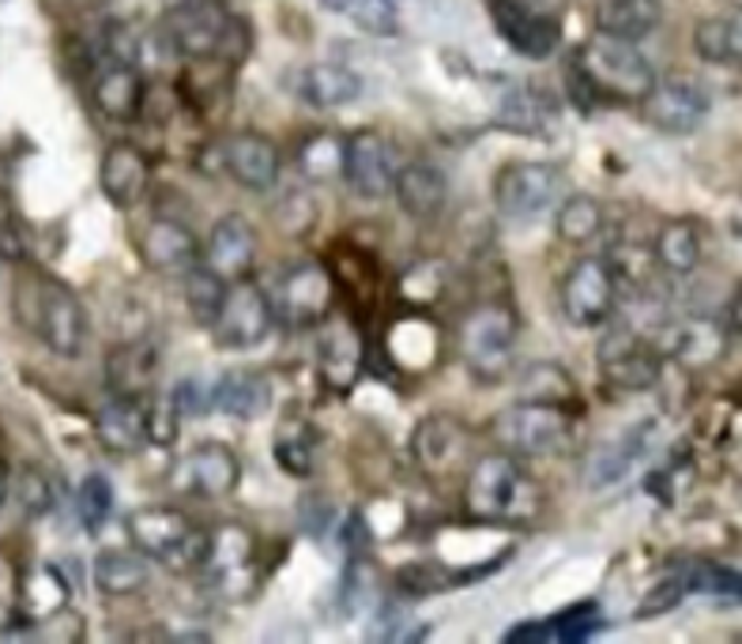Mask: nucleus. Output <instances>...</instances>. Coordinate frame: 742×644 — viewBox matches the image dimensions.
Here are the masks:
<instances>
[{
  "mask_svg": "<svg viewBox=\"0 0 742 644\" xmlns=\"http://www.w3.org/2000/svg\"><path fill=\"white\" fill-rule=\"evenodd\" d=\"M12 309L19 325L31 331L45 350H53L57 358H80L83 347H88L91 320L83 301L75 298L69 283L34 268V264L19 268L12 287Z\"/></svg>",
  "mask_w": 742,
  "mask_h": 644,
  "instance_id": "1",
  "label": "nucleus"
},
{
  "mask_svg": "<svg viewBox=\"0 0 742 644\" xmlns=\"http://www.w3.org/2000/svg\"><path fill=\"white\" fill-rule=\"evenodd\" d=\"M543 509V490L525 460L498 449L475 457L464 476V513L479 524H528Z\"/></svg>",
  "mask_w": 742,
  "mask_h": 644,
  "instance_id": "2",
  "label": "nucleus"
},
{
  "mask_svg": "<svg viewBox=\"0 0 742 644\" xmlns=\"http://www.w3.org/2000/svg\"><path fill=\"white\" fill-rule=\"evenodd\" d=\"M170 53L185 61H223L237 69L253 53V31L223 0H182L163 16Z\"/></svg>",
  "mask_w": 742,
  "mask_h": 644,
  "instance_id": "3",
  "label": "nucleus"
},
{
  "mask_svg": "<svg viewBox=\"0 0 742 644\" xmlns=\"http://www.w3.org/2000/svg\"><path fill=\"white\" fill-rule=\"evenodd\" d=\"M573 64L580 69V75L592 83L599 99L630 102V106H641V99L655 88V80H660L649 57L637 50V42L603 34V31H596L580 45Z\"/></svg>",
  "mask_w": 742,
  "mask_h": 644,
  "instance_id": "4",
  "label": "nucleus"
},
{
  "mask_svg": "<svg viewBox=\"0 0 742 644\" xmlns=\"http://www.w3.org/2000/svg\"><path fill=\"white\" fill-rule=\"evenodd\" d=\"M520 320L506 301H482L460 325V355L475 381L498 385L512 374L517 362Z\"/></svg>",
  "mask_w": 742,
  "mask_h": 644,
  "instance_id": "5",
  "label": "nucleus"
},
{
  "mask_svg": "<svg viewBox=\"0 0 742 644\" xmlns=\"http://www.w3.org/2000/svg\"><path fill=\"white\" fill-rule=\"evenodd\" d=\"M129 543L144 558L177 565V570H200L207 554V532L174 505H144L125 520Z\"/></svg>",
  "mask_w": 742,
  "mask_h": 644,
  "instance_id": "6",
  "label": "nucleus"
},
{
  "mask_svg": "<svg viewBox=\"0 0 742 644\" xmlns=\"http://www.w3.org/2000/svg\"><path fill=\"white\" fill-rule=\"evenodd\" d=\"M573 415L577 411H566L558 403H539V400L512 403L501 415H494L490 438L498 449L512 452V457L539 460L566 449L569 433H573Z\"/></svg>",
  "mask_w": 742,
  "mask_h": 644,
  "instance_id": "7",
  "label": "nucleus"
},
{
  "mask_svg": "<svg viewBox=\"0 0 742 644\" xmlns=\"http://www.w3.org/2000/svg\"><path fill=\"white\" fill-rule=\"evenodd\" d=\"M207 328H212L218 350H253L272 336L275 301L253 276L231 279L223 287V298H218V309Z\"/></svg>",
  "mask_w": 742,
  "mask_h": 644,
  "instance_id": "8",
  "label": "nucleus"
},
{
  "mask_svg": "<svg viewBox=\"0 0 742 644\" xmlns=\"http://www.w3.org/2000/svg\"><path fill=\"white\" fill-rule=\"evenodd\" d=\"M561 317L573 328H599L607 325L618 306V276L607 257H580L569 264L558 287Z\"/></svg>",
  "mask_w": 742,
  "mask_h": 644,
  "instance_id": "9",
  "label": "nucleus"
},
{
  "mask_svg": "<svg viewBox=\"0 0 742 644\" xmlns=\"http://www.w3.org/2000/svg\"><path fill=\"white\" fill-rule=\"evenodd\" d=\"M561 174L550 163H506L494 177V207L509 223H531L555 207Z\"/></svg>",
  "mask_w": 742,
  "mask_h": 644,
  "instance_id": "10",
  "label": "nucleus"
},
{
  "mask_svg": "<svg viewBox=\"0 0 742 644\" xmlns=\"http://www.w3.org/2000/svg\"><path fill=\"white\" fill-rule=\"evenodd\" d=\"M272 301L275 317H283L291 328H317L336 306V279H332L328 264L298 260L279 276V290Z\"/></svg>",
  "mask_w": 742,
  "mask_h": 644,
  "instance_id": "11",
  "label": "nucleus"
},
{
  "mask_svg": "<svg viewBox=\"0 0 742 644\" xmlns=\"http://www.w3.org/2000/svg\"><path fill=\"white\" fill-rule=\"evenodd\" d=\"M399 155L380 132L363 129L347 136L344 151V182L358 201H385L396 185L399 174Z\"/></svg>",
  "mask_w": 742,
  "mask_h": 644,
  "instance_id": "12",
  "label": "nucleus"
},
{
  "mask_svg": "<svg viewBox=\"0 0 742 644\" xmlns=\"http://www.w3.org/2000/svg\"><path fill=\"white\" fill-rule=\"evenodd\" d=\"M411 457L426 476L449 479L471 468V430L456 415H426L411 433Z\"/></svg>",
  "mask_w": 742,
  "mask_h": 644,
  "instance_id": "13",
  "label": "nucleus"
},
{
  "mask_svg": "<svg viewBox=\"0 0 742 644\" xmlns=\"http://www.w3.org/2000/svg\"><path fill=\"white\" fill-rule=\"evenodd\" d=\"M599 374L618 392H644L660 381V355L633 328H614L599 347Z\"/></svg>",
  "mask_w": 742,
  "mask_h": 644,
  "instance_id": "14",
  "label": "nucleus"
},
{
  "mask_svg": "<svg viewBox=\"0 0 742 644\" xmlns=\"http://www.w3.org/2000/svg\"><path fill=\"white\" fill-rule=\"evenodd\" d=\"M490 19L509 50L528 61H547L561 42V16L536 12L520 0H490Z\"/></svg>",
  "mask_w": 742,
  "mask_h": 644,
  "instance_id": "15",
  "label": "nucleus"
},
{
  "mask_svg": "<svg viewBox=\"0 0 742 644\" xmlns=\"http://www.w3.org/2000/svg\"><path fill=\"white\" fill-rule=\"evenodd\" d=\"M641 117L668 136H687L709 117V99L698 83L671 75V80H655V88L641 99Z\"/></svg>",
  "mask_w": 742,
  "mask_h": 644,
  "instance_id": "16",
  "label": "nucleus"
},
{
  "mask_svg": "<svg viewBox=\"0 0 742 644\" xmlns=\"http://www.w3.org/2000/svg\"><path fill=\"white\" fill-rule=\"evenodd\" d=\"M242 482V460L231 444L223 441H200L185 452L182 468H177V487L200 501H215L237 490Z\"/></svg>",
  "mask_w": 742,
  "mask_h": 644,
  "instance_id": "17",
  "label": "nucleus"
},
{
  "mask_svg": "<svg viewBox=\"0 0 742 644\" xmlns=\"http://www.w3.org/2000/svg\"><path fill=\"white\" fill-rule=\"evenodd\" d=\"M218 163H223V170L237 185L250 188V193H268V188H275L283 170L279 147H275L268 136H261V132H234V136H226L223 144H218Z\"/></svg>",
  "mask_w": 742,
  "mask_h": 644,
  "instance_id": "18",
  "label": "nucleus"
},
{
  "mask_svg": "<svg viewBox=\"0 0 742 644\" xmlns=\"http://www.w3.org/2000/svg\"><path fill=\"white\" fill-rule=\"evenodd\" d=\"M200 264H204V268H212L223 283L253 276V264H256V231H253V223L245 219L242 212L218 215L215 226H212V234H207V242H204V257H200Z\"/></svg>",
  "mask_w": 742,
  "mask_h": 644,
  "instance_id": "19",
  "label": "nucleus"
},
{
  "mask_svg": "<svg viewBox=\"0 0 742 644\" xmlns=\"http://www.w3.org/2000/svg\"><path fill=\"white\" fill-rule=\"evenodd\" d=\"M136 253L144 260V268L159 272V276H174V272H189L200 260V242L182 219L155 215V219L140 226Z\"/></svg>",
  "mask_w": 742,
  "mask_h": 644,
  "instance_id": "20",
  "label": "nucleus"
},
{
  "mask_svg": "<svg viewBox=\"0 0 742 644\" xmlns=\"http://www.w3.org/2000/svg\"><path fill=\"white\" fill-rule=\"evenodd\" d=\"M366 350H363V336L358 328L350 325L347 317L328 314L317 325V366L325 385H332L336 392H350L363 374Z\"/></svg>",
  "mask_w": 742,
  "mask_h": 644,
  "instance_id": "21",
  "label": "nucleus"
},
{
  "mask_svg": "<svg viewBox=\"0 0 742 644\" xmlns=\"http://www.w3.org/2000/svg\"><path fill=\"white\" fill-rule=\"evenodd\" d=\"M91 99L106 121L132 125V121L144 113V99H148L144 75H140L136 64L125 61V57H110V61H102L99 72H94Z\"/></svg>",
  "mask_w": 742,
  "mask_h": 644,
  "instance_id": "22",
  "label": "nucleus"
},
{
  "mask_svg": "<svg viewBox=\"0 0 742 644\" xmlns=\"http://www.w3.org/2000/svg\"><path fill=\"white\" fill-rule=\"evenodd\" d=\"M99 188L121 212L136 207L151 188V159L136 144H129V140L110 144L102 151V163H99Z\"/></svg>",
  "mask_w": 742,
  "mask_h": 644,
  "instance_id": "23",
  "label": "nucleus"
},
{
  "mask_svg": "<svg viewBox=\"0 0 742 644\" xmlns=\"http://www.w3.org/2000/svg\"><path fill=\"white\" fill-rule=\"evenodd\" d=\"M106 377H110L113 396L148 403L151 396H155V385H159V350H155V344H151V339H132V344L113 347L110 358H106Z\"/></svg>",
  "mask_w": 742,
  "mask_h": 644,
  "instance_id": "24",
  "label": "nucleus"
},
{
  "mask_svg": "<svg viewBox=\"0 0 742 644\" xmlns=\"http://www.w3.org/2000/svg\"><path fill=\"white\" fill-rule=\"evenodd\" d=\"M396 204L404 207L411 219H437L449 204V182L434 163L426 159H415V163H404L396 174Z\"/></svg>",
  "mask_w": 742,
  "mask_h": 644,
  "instance_id": "25",
  "label": "nucleus"
},
{
  "mask_svg": "<svg viewBox=\"0 0 742 644\" xmlns=\"http://www.w3.org/2000/svg\"><path fill=\"white\" fill-rule=\"evenodd\" d=\"M94 433H99L102 449L113 452V457H136V452H144V444H151L148 407L113 396L94 419Z\"/></svg>",
  "mask_w": 742,
  "mask_h": 644,
  "instance_id": "26",
  "label": "nucleus"
},
{
  "mask_svg": "<svg viewBox=\"0 0 742 644\" xmlns=\"http://www.w3.org/2000/svg\"><path fill=\"white\" fill-rule=\"evenodd\" d=\"M212 581L223 589H234L237 581H250L253 570V535L242 524H223L207 532V554L200 565Z\"/></svg>",
  "mask_w": 742,
  "mask_h": 644,
  "instance_id": "27",
  "label": "nucleus"
},
{
  "mask_svg": "<svg viewBox=\"0 0 742 644\" xmlns=\"http://www.w3.org/2000/svg\"><path fill=\"white\" fill-rule=\"evenodd\" d=\"M298 94L313 110H339V106H350V102L363 94V75L355 69H347V64L321 61L302 72Z\"/></svg>",
  "mask_w": 742,
  "mask_h": 644,
  "instance_id": "28",
  "label": "nucleus"
},
{
  "mask_svg": "<svg viewBox=\"0 0 742 644\" xmlns=\"http://www.w3.org/2000/svg\"><path fill=\"white\" fill-rule=\"evenodd\" d=\"M212 407L223 415H231L237 422H253L261 419L272 407V385L268 377L250 374V369H234V374H223L212 385Z\"/></svg>",
  "mask_w": 742,
  "mask_h": 644,
  "instance_id": "29",
  "label": "nucleus"
},
{
  "mask_svg": "<svg viewBox=\"0 0 742 644\" xmlns=\"http://www.w3.org/2000/svg\"><path fill=\"white\" fill-rule=\"evenodd\" d=\"M148 558L132 546V551H121V546H106L99 558H94V589L110 600H125V595H136L148 589Z\"/></svg>",
  "mask_w": 742,
  "mask_h": 644,
  "instance_id": "30",
  "label": "nucleus"
},
{
  "mask_svg": "<svg viewBox=\"0 0 742 644\" xmlns=\"http://www.w3.org/2000/svg\"><path fill=\"white\" fill-rule=\"evenodd\" d=\"M663 19L660 0H596V31L641 42Z\"/></svg>",
  "mask_w": 742,
  "mask_h": 644,
  "instance_id": "31",
  "label": "nucleus"
},
{
  "mask_svg": "<svg viewBox=\"0 0 742 644\" xmlns=\"http://www.w3.org/2000/svg\"><path fill=\"white\" fill-rule=\"evenodd\" d=\"M275 463H279L287 476L294 479H309L313 476V460H317V430L302 419V415H291V419L279 422L275 430Z\"/></svg>",
  "mask_w": 742,
  "mask_h": 644,
  "instance_id": "32",
  "label": "nucleus"
},
{
  "mask_svg": "<svg viewBox=\"0 0 742 644\" xmlns=\"http://www.w3.org/2000/svg\"><path fill=\"white\" fill-rule=\"evenodd\" d=\"M599 231H603V204H599L596 196L573 193V196H566V201L558 204V215H555L558 242L577 245V249H580V245L596 242Z\"/></svg>",
  "mask_w": 742,
  "mask_h": 644,
  "instance_id": "33",
  "label": "nucleus"
},
{
  "mask_svg": "<svg viewBox=\"0 0 742 644\" xmlns=\"http://www.w3.org/2000/svg\"><path fill=\"white\" fill-rule=\"evenodd\" d=\"M652 257L671 276H690L701 264V238L690 223H663L652 242Z\"/></svg>",
  "mask_w": 742,
  "mask_h": 644,
  "instance_id": "34",
  "label": "nucleus"
},
{
  "mask_svg": "<svg viewBox=\"0 0 742 644\" xmlns=\"http://www.w3.org/2000/svg\"><path fill=\"white\" fill-rule=\"evenodd\" d=\"M520 396H525V400H539V403H558V407H566V411H577L580 407L577 381L555 362H531L525 369V377H520Z\"/></svg>",
  "mask_w": 742,
  "mask_h": 644,
  "instance_id": "35",
  "label": "nucleus"
},
{
  "mask_svg": "<svg viewBox=\"0 0 742 644\" xmlns=\"http://www.w3.org/2000/svg\"><path fill=\"white\" fill-rule=\"evenodd\" d=\"M321 8H328L332 16H344L347 23H355L358 31H366L374 38L399 34L396 0H321Z\"/></svg>",
  "mask_w": 742,
  "mask_h": 644,
  "instance_id": "36",
  "label": "nucleus"
},
{
  "mask_svg": "<svg viewBox=\"0 0 742 644\" xmlns=\"http://www.w3.org/2000/svg\"><path fill=\"white\" fill-rule=\"evenodd\" d=\"M344 151L347 136H336V132H313L306 144L298 147V166L309 182H339L344 177Z\"/></svg>",
  "mask_w": 742,
  "mask_h": 644,
  "instance_id": "37",
  "label": "nucleus"
},
{
  "mask_svg": "<svg viewBox=\"0 0 742 644\" xmlns=\"http://www.w3.org/2000/svg\"><path fill=\"white\" fill-rule=\"evenodd\" d=\"M671 350H674V358L687 366H709V362H716L720 350H724V331L705 317L687 320V325L671 328Z\"/></svg>",
  "mask_w": 742,
  "mask_h": 644,
  "instance_id": "38",
  "label": "nucleus"
},
{
  "mask_svg": "<svg viewBox=\"0 0 742 644\" xmlns=\"http://www.w3.org/2000/svg\"><path fill=\"white\" fill-rule=\"evenodd\" d=\"M498 125L509 132H520V136H543L550 125V110L543 94L528 88H512L498 106Z\"/></svg>",
  "mask_w": 742,
  "mask_h": 644,
  "instance_id": "39",
  "label": "nucleus"
},
{
  "mask_svg": "<svg viewBox=\"0 0 742 644\" xmlns=\"http://www.w3.org/2000/svg\"><path fill=\"white\" fill-rule=\"evenodd\" d=\"M644 438H649V426H637V430L622 433V438H618L614 444L599 449L592 457V468H588V482H592V487H607V482L622 479L626 471L633 468V460L641 457Z\"/></svg>",
  "mask_w": 742,
  "mask_h": 644,
  "instance_id": "40",
  "label": "nucleus"
},
{
  "mask_svg": "<svg viewBox=\"0 0 742 644\" xmlns=\"http://www.w3.org/2000/svg\"><path fill=\"white\" fill-rule=\"evenodd\" d=\"M75 513H80V524L88 528L91 535L102 532V524H106L113 513V487L106 476L91 471V476L80 482V490H75Z\"/></svg>",
  "mask_w": 742,
  "mask_h": 644,
  "instance_id": "41",
  "label": "nucleus"
},
{
  "mask_svg": "<svg viewBox=\"0 0 742 644\" xmlns=\"http://www.w3.org/2000/svg\"><path fill=\"white\" fill-rule=\"evenodd\" d=\"M317 215H321L317 201H313L309 193H302V188H291V193L272 207L275 231L287 234V238H306L313 226H317Z\"/></svg>",
  "mask_w": 742,
  "mask_h": 644,
  "instance_id": "42",
  "label": "nucleus"
},
{
  "mask_svg": "<svg viewBox=\"0 0 742 644\" xmlns=\"http://www.w3.org/2000/svg\"><path fill=\"white\" fill-rule=\"evenodd\" d=\"M223 287L226 283L215 276L212 268H204V264H193L185 276V306L189 314H193L200 325H212L215 309H218V298H223Z\"/></svg>",
  "mask_w": 742,
  "mask_h": 644,
  "instance_id": "43",
  "label": "nucleus"
},
{
  "mask_svg": "<svg viewBox=\"0 0 742 644\" xmlns=\"http://www.w3.org/2000/svg\"><path fill=\"white\" fill-rule=\"evenodd\" d=\"M599 626H603V614H599L596 603H577V607L561 611L558 619H550V641L577 644L592 637Z\"/></svg>",
  "mask_w": 742,
  "mask_h": 644,
  "instance_id": "44",
  "label": "nucleus"
},
{
  "mask_svg": "<svg viewBox=\"0 0 742 644\" xmlns=\"http://www.w3.org/2000/svg\"><path fill=\"white\" fill-rule=\"evenodd\" d=\"M687 595H690V581H687V573L668 576V581H660V584H655V589H649V595H644V600L637 603L633 619H637V622L660 619V614H668V611L679 607V603L687 600Z\"/></svg>",
  "mask_w": 742,
  "mask_h": 644,
  "instance_id": "45",
  "label": "nucleus"
},
{
  "mask_svg": "<svg viewBox=\"0 0 742 644\" xmlns=\"http://www.w3.org/2000/svg\"><path fill=\"white\" fill-rule=\"evenodd\" d=\"M693 50L709 64H728V19L709 16L693 27Z\"/></svg>",
  "mask_w": 742,
  "mask_h": 644,
  "instance_id": "46",
  "label": "nucleus"
},
{
  "mask_svg": "<svg viewBox=\"0 0 742 644\" xmlns=\"http://www.w3.org/2000/svg\"><path fill=\"white\" fill-rule=\"evenodd\" d=\"M19 501L31 517H45L53 509V487L42 476V468H23L19 476Z\"/></svg>",
  "mask_w": 742,
  "mask_h": 644,
  "instance_id": "47",
  "label": "nucleus"
},
{
  "mask_svg": "<svg viewBox=\"0 0 742 644\" xmlns=\"http://www.w3.org/2000/svg\"><path fill=\"white\" fill-rule=\"evenodd\" d=\"M19 595H23V573L12 558L0 554V622L19 619Z\"/></svg>",
  "mask_w": 742,
  "mask_h": 644,
  "instance_id": "48",
  "label": "nucleus"
},
{
  "mask_svg": "<svg viewBox=\"0 0 742 644\" xmlns=\"http://www.w3.org/2000/svg\"><path fill=\"white\" fill-rule=\"evenodd\" d=\"M170 403H174V411L182 415V419H185V415H204L207 407H212V392H204L200 381L193 377V381L177 385V392H174V400H170Z\"/></svg>",
  "mask_w": 742,
  "mask_h": 644,
  "instance_id": "49",
  "label": "nucleus"
},
{
  "mask_svg": "<svg viewBox=\"0 0 742 644\" xmlns=\"http://www.w3.org/2000/svg\"><path fill=\"white\" fill-rule=\"evenodd\" d=\"M724 19H728V64L742 69V8Z\"/></svg>",
  "mask_w": 742,
  "mask_h": 644,
  "instance_id": "50",
  "label": "nucleus"
},
{
  "mask_svg": "<svg viewBox=\"0 0 742 644\" xmlns=\"http://www.w3.org/2000/svg\"><path fill=\"white\" fill-rule=\"evenodd\" d=\"M509 644H539V641H550V622H528V626H517L506 633Z\"/></svg>",
  "mask_w": 742,
  "mask_h": 644,
  "instance_id": "51",
  "label": "nucleus"
},
{
  "mask_svg": "<svg viewBox=\"0 0 742 644\" xmlns=\"http://www.w3.org/2000/svg\"><path fill=\"white\" fill-rule=\"evenodd\" d=\"M520 4L536 8V12H547V16H561V12H566L569 0H520Z\"/></svg>",
  "mask_w": 742,
  "mask_h": 644,
  "instance_id": "52",
  "label": "nucleus"
},
{
  "mask_svg": "<svg viewBox=\"0 0 742 644\" xmlns=\"http://www.w3.org/2000/svg\"><path fill=\"white\" fill-rule=\"evenodd\" d=\"M4 498H8V471L4 463H0V509H4Z\"/></svg>",
  "mask_w": 742,
  "mask_h": 644,
  "instance_id": "53",
  "label": "nucleus"
}]
</instances>
